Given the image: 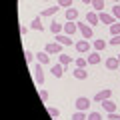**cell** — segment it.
<instances>
[{
  "instance_id": "20",
  "label": "cell",
  "mask_w": 120,
  "mask_h": 120,
  "mask_svg": "<svg viewBox=\"0 0 120 120\" xmlns=\"http://www.w3.org/2000/svg\"><path fill=\"white\" fill-rule=\"evenodd\" d=\"M88 64H100V54L96 50L88 54Z\"/></svg>"
},
{
  "instance_id": "9",
  "label": "cell",
  "mask_w": 120,
  "mask_h": 120,
  "mask_svg": "<svg viewBox=\"0 0 120 120\" xmlns=\"http://www.w3.org/2000/svg\"><path fill=\"white\" fill-rule=\"evenodd\" d=\"M104 66H106L108 70H118V68H120V60L114 58V56H110V58L104 60Z\"/></svg>"
},
{
  "instance_id": "5",
  "label": "cell",
  "mask_w": 120,
  "mask_h": 120,
  "mask_svg": "<svg viewBox=\"0 0 120 120\" xmlns=\"http://www.w3.org/2000/svg\"><path fill=\"white\" fill-rule=\"evenodd\" d=\"M64 34H68V36H72L74 32H78V22H72V20H66L64 22V30H62Z\"/></svg>"
},
{
  "instance_id": "36",
  "label": "cell",
  "mask_w": 120,
  "mask_h": 120,
  "mask_svg": "<svg viewBox=\"0 0 120 120\" xmlns=\"http://www.w3.org/2000/svg\"><path fill=\"white\" fill-rule=\"evenodd\" d=\"M80 2H84V4H92V0H80Z\"/></svg>"
},
{
  "instance_id": "6",
  "label": "cell",
  "mask_w": 120,
  "mask_h": 120,
  "mask_svg": "<svg viewBox=\"0 0 120 120\" xmlns=\"http://www.w3.org/2000/svg\"><path fill=\"white\" fill-rule=\"evenodd\" d=\"M56 42H60L62 46H74V40H72V36H68V34H56Z\"/></svg>"
},
{
  "instance_id": "21",
  "label": "cell",
  "mask_w": 120,
  "mask_h": 120,
  "mask_svg": "<svg viewBox=\"0 0 120 120\" xmlns=\"http://www.w3.org/2000/svg\"><path fill=\"white\" fill-rule=\"evenodd\" d=\"M58 62H60V64H62V66L66 68V66H68L70 62H72V58H70L68 54H64V52H62V54H58Z\"/></svg>"
},
{
  "instance_id": "24",
  "label": "cell",
  "mask_w": 120,
  "mask_h": 120,
  "mask_svg": "<svg viewBox=\"0 0 120 120\" xmlns=\"http://www.w3.org/2000/svg\"><path fill=\"white\" fill-rule=\"evenodd\" d=\"M72 120H88V116H86L84 110H76V112L72 114Z\"/></svg>"
},
{
  "instance_id": "7",
  "label": "cell",
  "mask_w": 120,
  "mask_h": 120,
  "mask_svg": "<svg viewBox=\"0 0 120 120\" xmlns=\"http://www.w3.org/2000/svg\"><path fill=\"white\" fill-rule=\"evenodd\" d=\"M34 82L36 84H42L44 82V68H42V64H34Z\"/></svg>"
},
{
  "instance_id": "16",
  "label": "cell",
  "mask_w": 120,
  "mask_h": 120,
  "mask_svg": "<svg viewBox=\"0 0 120 120\" xmlns=\"http://www.w3.org/2000/svg\"><path fill=\"white\" fill-rule=\"evenodd\" d=\"M36 60H38L40 64H50V54H48L46 50H42V52L36 54Z\"/></svg>"
},
{
  "instance_id": "22",
  "label": "cell",
  "mask_w": 120,
  "mask_h": 120,
  "mask_svg": "<svg viewBox=\"0 0 120 120\" xmlns=\"http://www.w3.org/2000/svg\"><path fill=\"white\" fill-rule=\"evenodd\" d=\"M62 30H64V26L60 24V22H56V20H54V22L50 24V32H52V34H60Z\"/></svg>"
},
{
  "instance_id": "32",
  "label": "cell",
  "mask_w": 120,
  "mask_h": 120,
  "mask_svg": "<svg viewBox=\"0 0 120 120\" xmlns=\"http://www.w3.org/2000/svg\"><path fill=\"white\" fill-rule=\"evenodd\" d=\"M48 96H50V94H48V90H40V98H42V102H44V104L48 102Z\"/></svg>"
},
{
  "instance_id": "15",
  "label": "cell",
  "mask_w": 120,
  "mask_h": 120,
  "mask_svg": "<svg viewBox=\"0 0 120 120\" xmlns=\"http://www.w3.org/2000/svg\"><path fill=\"white\" fill-rule=\"evenodd\" d=\"M64 16H66V20H72V22H76L80 14H78V10H76V8H66Z\"/></svg>"
},
{
  "instance_id": "33",
  "label": "cell",
  "mask_w": 120,
  "mask_h": 120,
  "mask_svg": "<svg viewBox=\"0 0 120 120\" xmlns=\"http://www.w3.org/2000/svg\"><path fill=\"white\" fill-rule=\"evenodd\" d=\"M110 44H112V46H120V34H118V36H112V38H110Z\"/></svg>"
},
{
  "instance_id": "25",
  "label": "cell",
  "mask_w": 120,
  "mask_h": 120,
  "mask_svg": "<svg viewBox=\"0 0 120 120\" xmlns=\"http://www.w3.org/2000/svg\"><path fill=\"white\" fill-rule=\"evenodd\" d=\"M74 64H76V68H86L88 66V58H76Z\"/></svg>"
},
{
  "instance_id": "1",
  "label": "cell",
  "mask_w": 120,
  "mask_h": 120,
  "mask_svg": "<svg viewBox=\"0 0 120 120\" xmlns=\"http://www.w3.org/2000/svg\"><path fill=\"white\" fill-rule=\"evenodd\" d=\"M78 32L82 34V38H84V40H90L92 36H94V30H92V26H90L88 22H82V20H78Z\"/></svg>"
},
{
  "instance_id": "13",
  "label": "cell",
  "mask_w": 120,
  "mask_h": 120,
  "mask_svg": "<svg viewBox=\"0 0 120 120\" xmlns=\"http://www.w3.org/2000/svg\"><path fill=\"white\" fill-rule=\"evenodd\" d=\"M100 106H102L104 112H116V102H114L112 98H108V100H104V102H100Z\"/></svg>"
},
{
  "instance_id": "10",
  "label": "cell",
  "mask_w": 120,
  "mask_h": 120,
  "mask_svg": "<svg viewBox=\"0 0 120 120\" xmlns=\"http://www.w3.org/2000/svg\"><path fill=\"white\" fill-rule=\"evenodd\" d=\"M74 48H76L78 52H82V54H84V52H88L92 46H90V42H88V40H84V38H82V40H78V42H74Z\"/></svg>"
},
{
  "instance_id": "28",
  "label": "cell",
  "mask_w": 120,
  "mask_h": 120,
  "mask_svg": "<svg viewBox=\"0 0 120 120\" xmlns=\"http://www.w3.org/2000/svg\"><path fill=\"white\" fill-rule=\"evenodd\" d=\"M46 112L52 116V118H58V114H60V110H58V108H54V106H48V108H46Z\"/></svg>"
},
{
  "instance_id": "4",
  "label": "cell",
  "mask_w": 120,
  "mask_h": 120,
  "mask_svg": "<svg viewBox=\"0 0 120 120\" xmlns=\"http://www.w3.org/2000/svg\"><path fill=\"white\" fill-rule=\"evenodd\" d=\"M108 98H112V90L110 88H104V90H100V92H96L94 94V102H104V100H108Z\"/></svg>"
},
{
  "instance_id": "19",
  "label": "cell",
  "mask_w": 120,
  "mask_h": 120,
  "mask_svg": "<svg viewBox=\"0 0 120 120\" xmlns=\"http://www.w3.org/2000/svg\"><path fill=\"white\" fill-rule=\"evenodd\" d=\"M92 48H94L96 52L104 50V48H106V40H102V38H96V40H94V44H92Z\"/></svg>"
},
{
  "instance_id": "23",
  "label": "cell",
  "mask_w": 120,
  "mask_h": 120,
  "mask_svg": "<svg viewBox=\"0 0 120 120\" xmlns=\"http://www.w3.org/2000/svg\"><path fill=\"white\" fill-rule=\"evenodd\" d=\"M108 28H110V34H112V36H118V34H120V20H116L114 24H110Z\"/></svg>"
},
{
  "instance_id": "26",
  "label": "cell",
  "mask_w": 120,
  "mask_h": 120,
  "mask_svg": "<svg viewBox=\"0 0 120 120\" xmlns=\"http://www.w3.org/2000/svg\"><path fill=\"white\" fill-rule=\"evenodd\" d=\"M92 6H94L96 12H102L104 10V0H92Z\"/></svg>"
},
{
  "instance_id": "31",
  "label": "cell",
  "mask_w": 120,
  "mask_h": 120,
  "mask_svg": "<svg viewBox=\"0 0 120 120\" xmlns=\"http://www.w3.org/2000/svg\"><path fill=\"white\" fill-rule=\"evenodd\" d=\"M24 58H26V62H28V64H30V62H32V60H34L36 56L32 54V52H30V50H26V52H24Z\"/></svg>"
},
{
  "instance_id": "2",
  "label": "cell",
  "mask_w": 120,
  "mask_h": 120,
  "mask_svg": "<svg viewBox=\"0 0 120 120\" xmlns=\"http://www.w3.org/2000/svg\"><path fill=\"white\" fill-rule=\"evenodd\" d=\"M90 102H92V100L90 98H86V96H78L76 100H74V106H76V110H88L90 108Z\"/></svg>"
},
{
  "instance_id": "18",
  "label": "cell",
  "mask_w": 120,
  "mask_h": 120,
  "mask_svg": "<svg viewBox=\"0 0 120 120\" xmlns=\"http://www.w3.org/2000/svg\"><path fill=\"white\" fill-rule=\"evenodd\" d=\"M74 78H76V80H86V78H88L86 68H76L74 70Z\"/></svg>"
},
{
  "instance_id": "17",
  "label": "cell",
  "mask_w": 120,
  "mask_h": 120,
  "mask_svg": "<svg viewBox=\"0 0 120 120\" xmlns=\"http://www.w3.org/2000/svg\"><path fill=\"white\" fill-rule=\"evenodd\" d=\"M58 10H60L58 4H56V6H48L46 10H42V12H40V16H42V18H44V16H52V14H56Z\"/></svg>"
},
{
  "instance_id": "12",
  "label": "cell",
  "mask_w": 120,
  "mask_h": 120,
  "mask_svg": "<svg viewBox=\"0 0 120 120\" xmlns=\"http://www.w3.org/2000/svg\"><path fill=\"white\" fill-rule=\"evenodd\" d=\"M64 72H66V68L60 64V62H58V64H54V66L50 68V74H52L54 78H62V74H64Z\"/></svg>"
},
{
  "instance_id": "30",
  "label": "cell",
  "mask_w": 120,
  "mask_h": 120,
  "mask_svg": "<svg viewBox=\"0 0 120 120\" xmlns=\"http://www.w3.org/2000/svg\"><path fill=\"white\" fill-rule=\"evenodd\" d=\"M88 120H102V114H100V112H90Z\"/></svg>"
},
{
  "instance_id": "39",
  "label": "cell",
  "mask_w": 120,
  "mask_h": 120,
  "mask_svg": "<svg viewBox=\"0 0 120 120\" xmlns=\"http://www.w3.org/2000/svg\"><path fill=\"white\" fill-rule=\"evenodd\" d=\"M54 120H58V118H54Z\"/></svg>"
},
{
  "instance_id": "27",
  "label": "cell",
  "mask_w": 120,
  "mask_h": 120,
  "mask_svg": "<svg viewBox=\"0 0 120 120\" xmlns=\"http://www.w3.org/2000/svg\"><path fill=\"white\" fill-rule=\"evenodd\" d=\"M56 4L66 10V8H72V0H56Z\"/></svg>"
},
{
  "instance_id": "11",
  "label": "cell",
  "mask_w": 120,
  "mask_h": 120,
  "mask_svg": "<svg viewBox=\"0 0 120 120\" xmlns=\"http://www.w3.org/2000/svg\"><path fill=\"white\" fill-rule=\"evenodd\" d=\"M98 16H100V22H104V24H108V26L116 22L114 14H108V12H104V10H102V12H98Z\"/></svg>"
},
{
  "instance_id": "29",
  "label": "cell",
  "mask_w": 120,
  "mask_h": 120,
  "mask_svg": "<svg viewBox=\"0 0 120 120\" xmlns=\"http://www.w3.org/2000/svg\"><path fill=\"white\" fill-rule=\"evenodd\" d=\"M112 14H114L116 20H120V4H114V6H112Z\"/></svg>"
},
{
  "instance_id": "8",
  "label": "cell",
  "mask_w": 120,
  "mask_h": 120,
  "mask_svg": "<svg viewBox=\"0 0 120 120\" xmlns=\"http://www.w3.org/2000/svg\"><path fill=\"white\" fill-rule=\"evenodd\" d=\"M84 16H86V22H88V24L92 26V28H94V26H98V22H100V16L96 14V10H92V12L84 14Z\"/></svg>"
},
{
  "instance_id": "38",
  "label": "cell",
  "mask_w": 120,
  "mask_h": 120,
  "mask_svg": "<svg viewBox=\"0 0 120 120\" xmlns=\"http://www.w3.org/2000/svg\"><path fill=\"white\" fill-rule=\"evenodd\" d=\"M118 60H120V54H118Z\"/></svg>"
},
{
  "instance_id": "35",
  "label": "cell",
  "mask_w": 120,
  "mask_h": 120,
  "mask_svg": "<svg viewBox=\"0 0 120 120\" xmlns=\"http://www.w3.org/2000/svg\"><path fill=\"white\" fill-rule=\"evenodd\" d=\"M20 34H28V28L26 26H20Z\"/></svg>"
},
{
  "instance_id": "3",
  "label": "cell",
  "mask_w": 120,
  "mask_h": 120,
  "mask_svg": "<svg viewBox=\"0 0 120 120\" xmlns=\"http://www.w3.org/2000/svg\"><path fill=\"white\" fill-rule=\"evenodd\" d=\"M62 48L64 46H62L60 42H48L46 46H44V50H46L48 54H62Z\"/></svg>"
},
{
  "instance_id": "34",
  "label": "cell",
  "mask_w": 120,
  "mask_h": 120,
  "mask_svg": "<svg viewBox=\"0 0 120 120\" xmlns=\"http://www.w3.org/2000/svg\"><path fill=\"white\" fill-rule=\"evenodd\" d=\"M108 120H120V114L118 112H108Z\"/></svg>"
},
{
  "instance_id": "37",
  "label": "cell",
  "mask_w": 120,
  "mask_h": 120,
  "mask_svg": "<svg viewBox=\"0 0 120 120\" xmlns=\"http://www.w3.org/2000/svg\"><path fill=\"white\" fill-rule=\"evenodd\" d=\"M112 2H114V4H118V0H112Z\"/></svg>"
},
{
  "instance_id": "14",
  "label": "cell",
  "mask_w": 120,
  "mask_h": 120,
  "mask_svg": "<svg viewBox=\"0 0 120 120\" xmlns=\"http://www.w3.org/2000/svg\"><path fill=\"white\" fill-rule=\"evenodd\" d=\"M30 28H32V30H36V32H44V24H42V16H40V14L34 18V20H32Z\"/></svg>"
}]
</instances>
